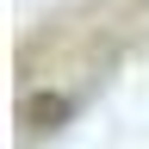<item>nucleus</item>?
Listing matches in <instances>:
<instances>
[{
  "label": "nucleus",
  "mask_w": 149,
  "mask_h": 149,
  "mask_svg": "<svg viewBox=\"0 0 149 149\" xmlns=\"http://www.w3.org/2000/svg\"><path fill=\"white\" fill-rule=\"evenodd\" d=\"M68 112H74V100H68V93H37V100L25 106V124H31V130H56Z\"/></svg>",
  "instance_id": "f257e3e1"
}]
</instances>
